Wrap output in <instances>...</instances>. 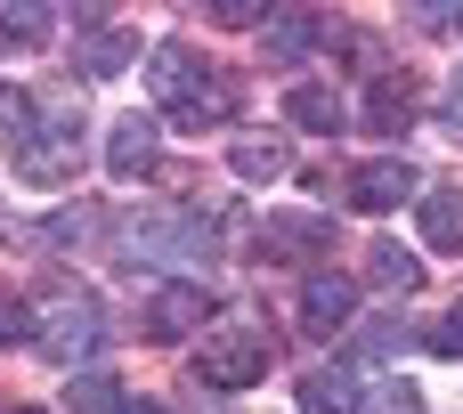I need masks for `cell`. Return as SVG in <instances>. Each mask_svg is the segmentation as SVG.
Listing matches in <instances>:
<instances>
[{"mask_svg": "<svg viewBox=\"0 0 463 414\" xmlns=\"http://www.w3.org/2000/svg\"><path fill=\"white\" fill-rule=\"evenodd\" d=\"M146 81H155V106H163V122H179V130H220V122L236 114V89H228V73H220L212 57H195L187 41H155V65H146Z\"/></svg>", "mask_w": 463, "mask_h": 414, "instance_id": "1", "label": "cell"}, {"mask_svg": "<svg viewBox=\"0 0 463 414\" xmlns=\"http://www.w3.org/2000/svg\"><path fill=\"white\" fill-rule=\"evenodd\" d=\"M114 252H122V268H195V260H212V220L203 212H130V220H114Z\"/></svg>", "mask_w": 463, "mask_h": 414, "instance_id": "2", "label": "cell"}, {"mask_svg": "<svg viewBox=\"0 0 463 414\" xmlns=\"http://www.w3.org/2000/svg\"><path fill=\"white\" fill-rule=\"evenodd\" d=\"M98 342H106V309H98L90 285H57L33 309V350L49 366H81V358H98Z\"/></svg>", "mask_w": 463, "mask_h": 414, "instance_id": "3", "label": "cell"}, {"mask_svg": "<svg viewBox=\"0 0 463 414\" xmlns=\"http://www.w3.org/2000/svg\"><path fill=\"white\" fill-rule=\"evenodd\" d=\"M81 106H49V114H33V130H24V146L8 155L16 163V179H33V187H65L73 171H81Z\"/></svg>", "mask_w": 463, "mask_h": 414, "instance_id": "4", "label": "cell"}, {"mask_svg": "<svg viewBox=\"0 0 463 414\" xmlns=\"http://www.w3.org/2000/svg\"><path fill=\"white\" fill-rule=\"evenodd\" d=\"M269 358H277L269 325H212L203 350H195V382L203 390H252L269 374Z\"/></svg>", "mask_w": 463, "mask_h": 414, "instance_id": "5", "label": "cell"}, {"mask_svg": "<svg viewBox=\"0 0 463 414\" xmlns=\"http://www.w3.org/2000/svg\"><path fill=\"white\" fill-rule=\"evenodd\" d=\"M342 195H350L358 212H399V203L423 195V171H415L407 155H374V163H358V171L342 179Z\"/></svg>", "mask_w": 463, "mask_h": 414, "instance_id": "6", "label": "cell"}, {"mask_svg": "<svg viewBox=\"0 0 463 414\" xmlns=\"http://www.w3.org/2000/svg\"><path fill=\"white\" fill-rule=\"evenodd\" d=\"M317 252H334V220H317V212L260 220V260H317Z\"/></svg>", "mask_w": 463, "mask_h": 414, "instance_id": "7", "label": "cell"}, {"mask_svg": "<svg viewBox=\"0 0 463 414\" xmlns=\"http://www.w3.org/2000/svg\"><path fill=\"white\" fill-rule=\"evenodd\" d=\"M195 325H212V293H203V285H155L146 334H155V342H187Z\"/></svg>", "mask_w": 463, "mask_h": 414, "instance_id": "8", "label": "cell"}, {"mask_svg": "<svg viewBox=\"0 0 463 414\" xmlns=\"http://www.w3.org/2000/svg\"><path fill=\"white\" fill-rule=\"evenodd\" d=\"M155 155H163V122H155V114H122L114 138H106V171H114V179H146Z\"/></svg>", "mask_w": 463, "mask_h": 414, "instance_id": "9", "label": "cell"}, {"mask_svg": "<svg viewBox=\"0 0 463 414\" xmlns=\"http://www.w3.org/2000/svg\"><path fill=\"white\" fill-rule=\"evenodd\" d=\"M350 317H358V285H350V277H334V268L301 277V325H309V334H342Z\"/></svg>", "mask_w": 463, "mask_h": 414, "instance_id": "10", "label": "cell"}, {"mask_svg": "<svg viewBox=\"0 0 463 414\" xmlns=\"http://www.w3.org/2000/svg\"><path fill=\"white\" fill-rule=\"evenodd\" d=\"M326 33H334L326 16H309V8H285V16H269V24H260V57H269V65H301V57H309Z\"/></svg>", "mask_w": 463, "mask_h": 414, "instance_id": "11", "label": "cell"}, {"mask_svg": "<svg viewBox=\"0 0 463 414\" xmlns=\"http://www.w3.org/2000/svg\"><path fill=\"white\" fill-rule=\"evenodd\" d=\"M285 122H301V130H326V138H334V130L350 122V106H342V89H334V81H293V89H285Z\"/></svg>", "mask_w": 463, "mask_h": 414, "instance_id": "12", "label": "cell"}, {"mask_svg": "<svg viewBox=\"0 0 463 414\" xmlns=\"http://www.w3.org/2000/svg\"><path fill=\"white\" fill-rule=\"evenodd\" d=\"M73 65L106 81V73L138 65V33H122V24H98V33H81V41H73Z\"/></svg>", "mask_w": 463, "mask_h": 414, "instance_id": "13", "label": "cell"}, {"mask_svg": "<svg viewBox=\"0 0 463 414\" xmlns=\"http://www.w3.org/2000/svg\"><path fill=\"white\" fill-rule=\"evenodd\" d=\"M415 122V89L399 81V73H374V89H366V130L374 138H399Z\"/></svg>", "mask_w": 463, "mask_h": 414, "instance_id": "14", "label": "cell"}, {"mask_svg": "<svg viewBox=\"0 0 463 414\" xmlns=\"http://www.w3.org/2000/svg\"><path fill=\"white\" fill-rule=\"evenodd\" d=\"M415 212H423L431 252H463V187H431V195H415Z\"/></svg>", "mask_w": 463, "mask_h": 414, "instance_id": "15", "label": "cell"}, {"mask_svg": "<svg viewBox=\"0 0 463 414\" xmlns=\"http://www.w3.org/2000/svg\"><path fill=\"white\" fill-rule=\"evenodd\" d=\"M350 407H358V374H350V366L301 374V414H350Z\"/></svg>", "mask_w": 463, "mask_h": 414, "instance_id": "16", "label": "cell"}, {"mask_svg": "<svg viewBox=\"0 0 463 414\" xmlns=\"http://www.w3.org/2000/svg\"><path fill=\"white\" fill-rule=\"evenodd\" d=\"M236 179H252V187H269V179H285L293 171V155H285V138H236Z\"/></svg>", "mask_w": 463, "mask_h": 414, "instance_id": "17", "label": "cell"}, {"mask_svg": "<svg viewBox=\"0 0 463 414\" xmlns=\"http://www.w3.org/2000/svg\"><path fill=\"white\" fill-rule=\"evenodd\" d=\"M366 285H383V293H399V301H407V293L423 285V260H415V252H399V244H374V252H366Z\"/></svg>", "mask_w": 463, "mask_h": 414, "instance_id": "18", "label": "cell"}, {"mask_svg": "<svg viewBox=\"0 0 463 414\" xmlns=\"http://www.w3.org/2000/svg\"><path fill=\"white\" fill-rule=\"evenodd\" d=\"M358 414H423V390H415L407 374H374V382L358 390Z\"/></svg>", "mask_w": 463, "mask_h": 414, "instance_id": "19", "label": "cell"}, {"mask_svg": "<svg viewBox=\"0 0 463 414\" xmlns=\"http://www.w3.org/2000/svg\"><path fill=\"white\" fill-rule=\"evenodd\" d=\"M65 407H73V414H122L130 399H122V382H114V374H73Z\"/></svg>", "mask_w": 463, "mask_h": 414, "instance_id": "20", "label": "cell"}, {"mask_svg": "<svg viewBox=\"0 0 463 414\" xmlns=\"http://www.w3.org/2000/svg\"><path fill=\"white\" fill-rule=\"evenodd\" d=\"M41 49L49 41V8H33V0H16V8H0V49Z\"/></svg>", "mask_w": 463, "mask_h": 414, "instance_id": "21", "label": "cell"}, {"mask_svg": "<svg viewBox=\"0 0 463 414\" xmlns=\"http://www.w3.org/2000/svg\"><path fill=\"white\" fill-rule=\"evenodd\" d=\"M90 228V212H49V220H33V228H16V244H33V252H49V244H73Z\"/></svg>", "mask_w": 463, "mask_h": 414, "instance_id": "22", "label": "cell"}, {"mask_svg": "<svg viewBox=\"0 0 463 414\" xmlns=\"http://www.w3.org/2000/svg\"><path fill=\"white\" fill-rule=\"evenodd\" d=\"M33 114H41V106H33L24 89H0V146H8V155L24 146V130H33Z\"/></svg>", "mask_w": 463, "mask_h": 414, "instance_id": "23", "label": "cell"}, {"mask_svg": "<svg viewBox=\"0 0 463 414\" xmlns=\"http://www.w3.org/2000/svg\"><path fill=\"white\" fill-rule=\"evenodd\" d=\"M423 350H431V358H463V301L431 325V334H423Z\"/></svg>", "mask_w": 463, "mask_h": 414, "instance_id": "24", "label": "cell"}, {"mask_svg": "<svg viewBox=\"0 0 463 414\" xmlns=\"http://www.w3.org/2000/svg\"><path fill=\"white\" fill-rule=\"evenodd\" d=\"M0 342H33V301L0 293Z\"/></svg>", "mask_w": 463, "mask_h": 414, "instance_id": "25", "label": "cell"}, {"mask_svg": "<svg viewBox=\"0 0 463 414\" xmlns=\"http://www.w3.org/2000/svg\"><path fill=\"white\" fill-rule=\"evenodd\" d=\"M212 24H269V0H212Z\"/></svg>", "mask_w": 463, "mask_h": 414, "instance_id": "26", "label": "cell"}, {"mask_svg": "<svg viewBox=\"0 0 463 414\" xmlns=\"http://www.w3.org/2000/svg\"><path fill=\"white\" fill-rule=\"evenodd\" d=\"M439 122L463 138V65H456V81H448V98H439Z\"/></svg>", "mask_w": 463, "mask_h": 414, "instance_id": "27", "label": "cell"}, {"mask_svg": "<svg viewBox=\"0 0 463 414\" xmlns=\"http://www.w3.org/2000/svg\"><path fill=\"white\" fill-rule=\"evenodd\" d=\"M122 414H163V407H122Z\"/></svg>", "mask_w": 463, "mask_h": 414, "instance_id": "28", "label": "cell"}, {"mask_svg": "<svg viewBox=\"0 0 463 414\" xmlns=\"http://www.w3.org/2000/svg\"><path fill=\"white\" fill-rule=\"evenodd\" d=\"M8 414H41V407H8Z\"/></svg>", "mask_w": 463, "mask_h": 414, "instance_id": "29", "label": "cell"}]
</instances>
